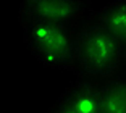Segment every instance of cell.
Segmentation results:
<instances>
[{
    "mask_svg": "<svg viewBox=\"0 0 126 113\" xmlns=\"http://www.w3.org/2000/svg\"><path fill=\"white\" fill-rule=\"evenodd\" d=\"M102 113H126V68L100 82Z\"/></svg>",
    "mask_w": 126,
    "mask_h": 113,
    "instance_id": "5b68a950",
    "label": "cell"
},
{
    "mask_svg": "<svg viewBox=\"0 0 126 113\" xmlns=\"http://www.w3.org/2000/svg\"><path fill=\"white\" fill-rule=\"evenodd\" d=\"M21 29L23 42L39 65L73 73L76 29L48 24H26Z\"/></svg>",
    "mask_w": 126,
    "mask_h": 113,
    "instance_id": "7a4b0ae2",
    "label": "cell"
},
{
    "mask_svg": "<svg viewBox=\"0 0 126 113\" xmlns=\"http://www.w3.org/2000/svg\"><path fill=\"white\" fill-rule=\"evenodd\" d=\"M126 68V55L116 39L94 15L84 21L74 34L73 74L102 81Z\"/></svg>",
    "mask_w": 126,
    "mask_h": 113,
    "instance_id": "6da1fadb",
    "label": "cell"
},
{
    "mask_svg": "<svg viewBox=\"0 0 126 113\" xmlns=\"http://www.w3.org/2000/svg\"><path fill=\"white\" fill-rule=\"evenodd\" d=\"M44 113H70V112H68L65 107H62L60 103H55L52 108H48L47 112H44Z\"/></svg>",
    "mask_w": 126,
    "mask_h": 113,
    "instance_id": "52a82bcc",
    "label": "cell"
},
{
    "mask_svg": "<svg viewBox=\"0 0 126 113\" xmlns=\"http://www.w3.org/2000/svg\"><path fill=\"white\" fill-rule=\"evenodd\" d=\"M57 103L65 107L70 113H102L100 82L74 76V79L58 97Z\"/></svg>",
    "mask_w": 126,
    "mask_h": 113,
    "instance_id": "277c9868",
    "label": "cell"
},
{
    "mask_svg": "<svg viewBox=\"0 0 126 113\" xmlns=\"http://www.w3.org/2000/svg\"><path fill=\"white\" fill-rule=\"evenodd\" d=\"M0 113H7V112H2V110H0Z\"/></svg>",
    "mask_w": 126,
    "mask_h": 113,
    "instance_id": "ba28073f",
    "label": "cell"
},
{
    "mask_svg": "<svg viewBox=\"0 0 126 113\" xmlns=\"http://www.w3.org/2000/svg\"><path fill=\"white\" fill-rule=\"evenodd\" d=\"M95 16L111 32V36L116 39L126 55V2L125 0L110 2L104 5L99 11H95Z\"/></svg>",
    "mask_w": 126,
    "mask_h": 113,
    "instance_id": "8992f818",
    "label": "cell"
},
{
    "mask_svg": "<svg viewBox=\"0 0 126 113\" xmlns=\"http://www.w3.org/2000/svg\"><path fill=\"white\" fill-rule=\"evenodd\" d=\"M95 15L91 2L84 0H62V2H44L28 0L19 5L18 23L26 24H48L78 29L84 21Z\"/></svg>",
    "mask_w": 126,
    "mask_h": 113,
    "instance_id": "3957f363",
    "label": "cell"
}]
</instances>
